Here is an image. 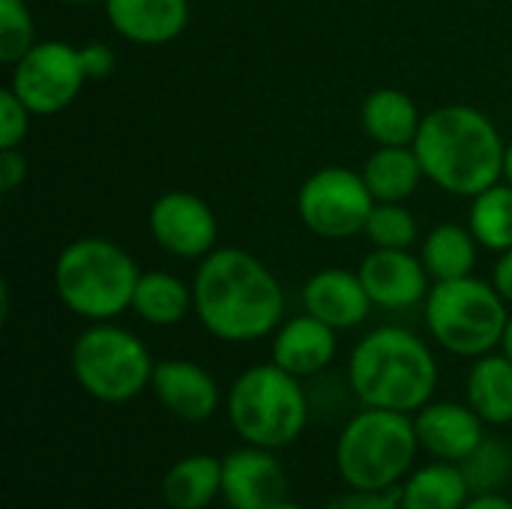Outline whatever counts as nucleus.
Instances as JSON below:
<instances>
[{
  "label": "nucleus",
  "mask_w": 512,
  "mask_h": 509,
  "mask_svg": "<svg viewBox=\"0 0 512 509\" xmlns=\"http://www.w3.org/2000/svg\"><path fill=\"white\" fill-rule=\"evenodd\" d=\"M492 285L498 288V294L507 303H512V249L501 252V258H498V264L492 270Z\"/></svg>",
  "instance_id": "obj_33"
},
{
  "label": "nucleus",
  "mask_w": 512,
  "mask_h": 509,
  "mask_svg": "<svg viewBox=\"0 0 512 509\" xmlns=\"http://www.w3.org/2000/svg\"><path fill=\"white\" fill-rule=\"evenodd\" d=\"M150 390L162 411L192 426L207 423L222 405L216 378L192 360H159L153 369Z\"/></svg>",
  "instance_id": "obj_13"
},
{
  "label": "nucleus",
  "mask_w": 512,
  "mask_h": 509,
  "mask_svg": "<svg viewBox=\"0 0 512 509\" xmlns=\"http://www.w3.org/2000/svg\"><path fill=\"white\" fill-rule=\"evenodd\" d=\"M414 150L423 174L450 195L474 198L504 177L507 144L492 117L474 105H441L429 111L414 138Z\"/></svg>",
  "instance_id": "obj_2"
},
{
  "label": "nucleus",
  "mask_w": 512,
  "mask_h": 509,
  "mask_svg": "<svg viewBox=\"0 0 512 509\" xmlns=\"http://www.w3.org/2000/svg\"><path fill=\"white\" fill-rule=\"evenodd\" d=\"M27 177V159L24 153H18V147L12 150H0V192L9 195L15 192Z\"/></svg>",
  "instance_id": "obj_32"
},
{
  "label": "nucleus",
  "mask_w": 512,
  "mask_h": 509,
  "mask_svg": "<svg viewBox=\"0 0 512 509\" xmlns=\"http://www.w3.org/2000/svg\"><path fill=\"white\" fill-rule=\"evenodd\" d=\"M462 474L471 486V495L504 492V486L512 480V444L486 435L480 447L462 462Z\"/></svg>",
  "instance_id": "obj_27"
},
{
  "label": "nucleus",
  "mask_w": 512,
  "mask_h": 509,
  "mask_svg": "<svg viewBox=\"0 0 512 509\" xmlns=\"http://www.w3.org/2000/svg\"><path fill=\"white\" fill-rule=\"evenodd\" d=\"M30 117L33 111L9 87H3L0 90V150H12L27 138Z\"/></svg>",
  "instance_id": "obj_30"
},
{
  "label": "nucleus",
  "mask_w": 512,
  "mask_h": 509,
  "mask_svg": "<svg viewBox=\"0 0 512 509\" xmlns=\"http://www.w3.org/2000/svg\"><path fill=\"white\" fill-rule=\"evenodd\" d=\"M222 498L228 509H270L288 498V477L276 450L240 447L222 459Z\"/></svg>",
  "instance_id": "obj_12"
},
{
  "label": "nucleus",
  "mask_w": 512,
  "mask_h": 509,
  "mask_svg": "<svg viewBox=\"0 0 512 509\" xmlns=\"http://www.w3.org/2000/svg\"><path fill=\"white\" fill-rule=\"evenodd\" d=\"M132 312L153 327H174L186 321L189 312H195L192 288L165 270L141 273L135 294H132Z\"/></svg>",
  "instance_id": "obj_24"
},
{
  "label": "nucleus",
  "mask_w": 512,
  "mask_h": 509,
  "mask_svg": "<svg viewBox=\"0 0 512 509\" xmlns=\"http://www.w3.org/2000/svg\"><path fill=\"white\" fill-rule=\"evenodd\" d=\"M201 327L222 342L273 336L285 315V291L273 270L252 252L225 246L201 258L192 282Z\"/></svg>",
  "instance_id": "obj_1"
},
{
  "label": "nucleus",
  "mask_w": 512,
  "mask_h": 509,
  "mask_svg": "<svg viewBox=\"0 0 512 509\" xmlns=\"http://www.w3.org/2000/svg\"><path fill=\"white\" fill-rule=\"evenodd\" d=\"M222 495V459L192 453L177 459L162 477V501L171 509H207Z\"/></svg>",
  "instance_id": "obj_22"
},
{
  "label": "nucleus",
  "mask_w": 512,
  "mask_h": 509,
  "mask_svg": "<svg viewBox=\"0 0 512 509\" xmlns=\"http://www.w3.org/2000/svg\"><path fill=\"white\" fill-rule=\"evenodd\" d=\"M117 36L132 45H168L189 24V0H102Z\"/></svg>",
  "instance_id": "obj_17"
},
{
  "label": "nucleus",
  "mask_w": 512,
  "mask_h": 509,
  "mask_svg": "<svg viewBox=\"0 0 512 509\" xmlns=\"http://www.w3.org/2000/svg\"><path fill=\"white\" fill-rule=\"evenodd\" d=\"M360 123L378 147H411L420 132L423 114L405 90L378 87L363 99Z\"/></svg>",
  "instance_id": "obj_19"
},
{
  "label": "nucleus",
  "mask_w": 512,
  "mask_h": 509,
  "mask_svg": "<svg viewBox=\"0 0 512 509\" xmlns=\"http://www.w3.org/2000/svg\"><path fill=\"white\" fill-rule=\"evenodd\" d=\"M225 414L243 444L282 450L306 432L309 399L300 378L270 360L234 378Z\"/></svg>",
  "instance_id": "obj_6"
},
{
  "label": "nucleus",
  "mask_w": 512,
  "mask_h": 509,
  "mask_svg": "<svg viewBox=\"0 0 512 509\" xmlns=\"http://www.w3.org/2000/svg\"><path fill=\"white\" fill-rule=\"evenodd\" d=\"M420 453L411 414L363 408L354 414L336 441V471L348 489L390 492L411 474Z\"/></svg>",
  "instance_id": "obj_5"
},
{
  "label": "nucleus",
  "mask_w": 512,
  "mask_h": 509,
  "mask_svg": "<svg viewBox=\"0 0 512 509\" xmlns=\"http://www.w3.org/2000/svg\"><path fill=\"white\" fill-rule=\"evenodd\" d=\"M375 249H411V243H417V216L405 207V204H384L375 201L366 231H363Z\"/></svg>",
  "instance_id": "obj_28"
},
{
  "label": "nucleus",
  "mask_w": 512,
  "mask_h": 509,
  "mask_svg": "<svg viewBox=\"0 0 512 509\" xmlns=\"http://www.w3.org/2000/svg\"><path fill=\"white\" fill-rule=\"evenodd\" d=\"M324 509H402V504H399L396 489H390V492H357V489H351L348 495L333 498Z\"/></svg>",
  "instance_id": "obj_31"
},
{
  "label": "nucleus",
  "mask_w": 512,
  "mask_h": 509,
  "mask_svg": "<svg viewBox=\"0 0 512 509\" xmlns=\"http://www.w3.org/2000/svg\"><path fill=\"white\" fill-rule=\"evenodd\" d=\"M60 3H72V6H87V3H96V0H60Z\"/></svg>",
  "instance_id": "obj_38"
},
{
  "label": "nucleus",
  "mask_w": 512,
  "mask_h": 509,
  "mask_svg": "<svg viewBox=\"0 0 512 509\" xmlns=\"http://www.w3.org/2000/svg\"><path fill=\"white\" fill-rule=\"evenodd\" d=\"M336 333L330 324L315 315H297L279 324L273 333V363L297 378H309L324 372L336 357Z\"/></svg>",
  "instance_id": "obj_18"
},
{
  "label": "nucleus",
  "mask_w": 512,
  "mask_h": 509,
  "mask_svg": "<svg viewBox=\"0 0 512 509\" xmlns=\"http://www.w3.org/2000/svg\"><path fill=\"white\" fill-rule=\"evenodd\" d=\"M117 66L114 51L105 42L69 45L63 39L36 42L15 66L9 90L39 117L69 108L90 78H108Z\"/></svg>",
  "instance_id": "obj_8"
},
{
  "label": "nucleus",
  "mask_w": 512,
  "mask_h": 509,
  "mask_svg": "<svg viewBox=\"0 0 512 509\" xmlns=\"http://www.w3.org/2000/svg\"><path fill=\"white\" fill-rule=\"evenodd\" d=\"M375 198L360 171L330 165L303 180L297 213L303 225L324 240H348L366 231Z\"/></svg>",
  "instance_id": "obj_10"
},
{
  "label": "nucleus",
  "mask_w": 512,
  "mask_h": 509,
  "mask_svg": "<svg viewBox=\"0 0 512 509\" xmlns=\"http://www.w3.org/2000/svg\"><path fill=\"white\" fill-rule=\"evenodd\" d=\"M504 180L512 186V141L507 144V159H504Z\"/></svg>",
  "instance_id": "obj_36"
},
{
  "label": "nucleus",
  "mask_w": 512,
  "mask_h": 509,
  "mask_svg": "<svg viewBox=\"0 0 512 509\" xmlns=\"http://www.w3.org/2000/svg\"><path fill=\"white\" fill-rule=\"evenodd\" d=\"M75 384L102 405H126L150 390L156 360L147 345L114 321L90 324L69 351Z\"/></svg>",
  "instance_id": "obj_9"
},
{
  "label": "nucleus",
  "mask_w": 512,
  "mask_h": 509,
  "mask_svg": "<svg viewBox=\"0 0 512 509\" xmlns=\"http://www.w3.org/2000/svg\"><path fill=\"white\" fill-rule=\"evenodd\" d=\"M348 384L363 408L417 414L438 390V360L417 333L378 327L354 345Z\"/></svg>",
  "instance_id": "obj_3"
},
{
  "label": "nucleus",
  "mask_w": 512,
  "mask_h": 509,
  "mask_svg": "<svg viewBox=\"0 0 512 509\" xmlns=\"http://www.w3.org/2000/svg\"><path fill=\"white\" fill-rule=\"evenodd\" d=\"M150 234L156 246L174 258H207L216 249L219 222L213 207L192 192H165L150 207Z\"/></svg>",
  "instance_id": "obj_11"
},
{
  "label": "nucleus",
  "mask_w": 512,
  "mask_h": 509,
  "mask_svg": "<svg viewBox=\"0 0 512 509\" xmlns=\"http://www.w3.org/2000/svg\"><path fill=\"white\" fill-rule=\"evenodd\" d=\"M33 15L24 0H0V60L15 66L33 48Z\"/></svg>",
  "instance_id": "obj_29"
},
{
  "label": "nucleus",
  "mask_w": 512,
  "mask_h": 509,
  "mask_svg": "<svg viewBox=\"0 0 512 509\" xmlns=\"http://www.w3.org/2000/svg\"><path fill=\"white\" fill-rule=\"evenodd\" d=\"M360 279L381 309H411L417 303H426L429 297V270L423 258L411 255L408 249H375L360 264Z\"/></svg>",
  "instance_id": "obj_14"
},
{
  "label": "nucleus",
  "mask_w": 512,
  "mask_h": 509,
  "mask_svg": "<svg viewBox=\"0 0 512 509\" xmlns=\"http://www.w3.org/2000/svg\"><path fill=\"white\" fill-rule=\"evenodd\" d=\"M420 450L441 462L462 465L486 438V423L465 402H429L414 414Z\"/></svg>",
  "instance_id": "obj_15"
},
{
  "label": "nucleus",
  "mask_w": 512,
  "mask_h": 509,
  "mask_svg": "<svg viewBox=\"0 0 512 509\" xmlns=\"http://www.w3.org/2000/svg\"><path fill=\"white\" fill-rule=\"evenodd\" d=\"M468 228L477 237V243L489 252L501 255L512 249V186L507 180L471 198Z\"/></svg>",
  "instance_id": "obj_26"
},
{
  "label": "nucleus",
  "mask_w": 512,
  "mask_h": 509,
  "mask_svg": "<svg viewBox=\"0 0 512 509\" xmlns=\"http://www.w3.org/2000/svg\"><path fill=\"white\" fill-rule=\"evenodd\" d=\"M465 509H512L510 498H504L501 492L492 495H471V501L465 504Z\"/></svg>",
  "instance_id": "obj_34"
},
{
  "label": "nucleus",
  "mask_w": 512,
  "mask_h": 509,
  "mask_svg": "<svg viewBox=\"0 0 512 509\" xmlns=\"http://www.w3.org/2000/svg\"><path fill=\"white\" fill-rule=\"evenodd\" d=\"M507 324V300L492 282L477 276L435 282L426 297V327L432 339L456 357L477 360L498 351Z\"/></svg>",
  "instance_id": "obj_7"
},
{
  "label": "nucleus",
  "mask_w": 512,
  "mask_h": 509,
  "mask_svg": "<svg viewBox=\"0 0 512 509\" xmlns=\"http://www.w3.org/2000/svg\"><path fill=\"white\" fill-rule=\"evenodd\" d=\"M270 509H303V507H300V504H294L291 498H285V501H279V504H273V507H270Z\"/></svg>",
  "instance_id": "obj_37"
},
{
  "label": "nucleus",
  "mask_w": 512,
  "mask_h": 509,
  "mask_svg": "<svg viewBox=\"0 0 512 509\" xmlns=\"http://www.w3.org/2000/svg\"><path fill=\"white\" fill-rule=\"evenodd\" d=\"M501 351H504V354L512 360V315H510V324H507V333H504V342H501Z\"/></svg>",
  "instance_id": "obj_35"
},
{
  "label": "nucleus",
  "mask_w": 512,
  "mask_h": 509,
  "mask_svg": "<svg viewBox=\"0 0 512 509\" xmlns=\"http://www.w3.org/2000/svg\"><path fill=\"white\" fill-rule=\"evenodd\" d=\"M360 174H363L372 198L384 201V204H405L417 192L420 180L426 177L414 144L411 147H378L366 159Z\"/></svg>",
  "instance_id": "obj_23"
},
{
  "label": "nucleus",
  "mask_w": 512,
  "mask_h": 509,
  "mask_svg": "<svg viewBox=\"0 0 512 509\" xmlns=\"http://www.w3.org/2000/svg\"><path fill=\"white\" fill-rule=\"evenodd\" d=\"M372 297L360 279V273L327 267L318 270L303 285V309L333 330H351L363 324L372 312Z\"/></svg>",
  "instance_id": "obj_16"
},
{
  "label": "nucleus",
  "mask_w": 512,
  "mask_h": 509,
  "mask_svg": "<svg viewBox=\"0 0 512 509\" xmlns=\"http://www.w3.org/2000/svg\"><path fill=\"white\" fill-rule=\"evenodd\" d=\"M399 492L402 509H465L471 501V486L456 462H429L411 471Z\"/></svg>",
  "instance_id": "obj_21"
},
{
  "label": "nucleus",
  "mask_w": 512,
  "mask_h": 509,
  "mask_svg": "<svg viewBox=\"0 0 512 509\" xmlns=\"http://www.w3.org/2000/svg\"><path fill=\"white\" fill-rule=\"evenodd\" d=\"M465 399L480 414L486 426H510L512 423V360L501 354H483L474 360Z\"/></svg>",
  "instance_id": "obj_20"
},
{
  "label": "nucleus",
  "mask_w": 512,
  "mask_h": 509,
  "mask_svg": "<svg viewBox=\"0 0 512 509\" xmlns=\"http://www.w3.org/2000/svg\"><path fill=\"white\" fill-rule=\"evenodd\" d=\"M141 279L132 255L105 237L72 240L54 261V291L60 303L90 321H114L132 309V294Z\"/></svg>",
  "instance_id": "obj_4"
},
{
  "label": "nucleus",
  "mask_w": 512,
  "mask_h": 509,
  "mask_svg": "<svg viewBox=\"0 0 512 509\" xmlns=\"http://www.w3.org/2000/svg\"><path fill=\"white\" fill-rule=\"evenodd\" d=\"M477 237L471 234V228L462 225H438L423 237V264L429 270V276L435 282H447V279H462V276H474L477 267Z\"/></svg>",
  "instance_id": "obj_25"
}]
</instances>
